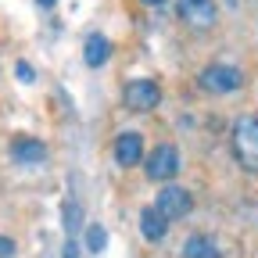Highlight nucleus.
<instances>
[{"mask_svg": "<svg viewBox=\"0 0 258 258\" xmlns=\"http://www.w3.org/2000/svg\"><path fill=\"white\" fill-rule=\"evenodd\" d=\"M233 154L240 169L258 172V115H240L233 122Z\"/></svg>", "mask_w": 258, "mask_h": 258, "instance_id": "obj_1", "label": "nucleus"}, {"mask_svg": "<svg viewBox=\"0 0 258 258\" xmlns=\"http://www.w3.org/2000/svg\"><path fill=\"white\" fill-rule=\"evenodd\" d=\"M154 208L165 215L169 222H176V219H186L190 215V208H194V194L186 190V186H176V183H165L158 190V198H154Z\"/></svg>", "mask_w": 258, "mask_h": 258, "instance_id": "obj_2", "label": "nucleus"}, {"mask_svg": "<svg viewBox=\"0 0 258 258\" xmlns=\"http://www.w3.org/2000/svg\"><path fill=\"white\" fill-rule=\"evenodd\" d=\"M122 101L129 111H154L161 104V86L154 79H133V83H125Z\"/></svg>", "mask_w": 258, "mask_h": 258, "instance_id": "obj_3", "label": "nucleus"}, {"mask_svg": "<svg viewBox=\"0 0 258 258\" xmlns=\"http://www.w3.org/2000/svg\"><path fill=\"white\" fill-rule=\"evenodd\" d=\"M198 79H201V86H205L208 93H233V90H240V83H244V76H240L237 64H222V61L208 64Z\"/></svg>", "mask_w": 258, "mask_h": 258, "instance_id": "obj_4", "label": "nucleus"}, {"mask_svg": "<svg viewBox=\"0 0 258 258\" xmlns=\"http://www.w3.org/2000/svg\"><path fill=\"white\" fill-rule=\"evenodd\" d=\"M144 169H147V176L158 179V183H172V176L179 172V151H176L172 144H158V147L151 151V158H144Z\"/></svg>", "mask_w": 258, "mask_h": 258, "instance_id": "obj_5", "label": "nucleus"}, {"mask_svg": "<svg viewBox=\"0 0 258 258\" xmlns=\"http://www.w3.org/2000/svg\"><path fill=\"white\" fill-rule=\"evenodd\" d=\"M176 11L190 29H212L219 18L215 0H176Z\"/></svg>", "mask_w": 258, "mask_h": 258, "instance_id": "obj_6", "label": "nucleus"}, {"mask_svg": "<svg viewBox=\"0 0 258 258\" xmlns=\"http://www.w3.org/2000/svg\"><path fill=\"white\" fill-rule=\"evenodd\" d=\"M11 158L18 165H40V161H47V144L36 140V137H15L11 140Z\"/></svg>", "mask_w": 258, "mask_h": 258, "instance_id": "obj_7", "label": "nucleus"}, {"mask_svg": "<svg viewBox=\"0 0 258 258\" xmlns=\"http://www.w3.org/2000/svg\"><path fill=\"white\" fill-rule=\"evenodd\" d=\"M115 161L122 169H133L137 161H144V140H140V133H122L115 140Z\"/></svg>", "mask_w": 258, "mask_h": 258, "instance_id": "obj_8", "label": "nucleus"}, {"mask_svg": "<svg viewBox=\"0 0 258 258\" xmlns=\"http://www.w3.org/2000/svg\"><path fill=\"white\" fill-rule=\"evenodd\" d=\"M140 233H144L147 240H165V233H169V219L161 215L158 208H144V212H140Z\"/></svg>", "mask_w": 258, "mask_h": 258, "instance_id": "obj_9", "label": "nucleus"}, {"mask_svg": "<svg viewBox=\"0 0 258 258\" xmlns=\"http://www.w3.org/2000/svg\"><path fill=\"white\" fill-rule=\"evenodd\" d=\"M183 258H222V247L212 237H205V233H194L183 244Z\"/></svg>", "mask_w": 258, "mask_h": 258, "instance_id": "obj_10", "label": "nucleus"}, {"mask_svg": "<svg viewBox=\"0 0 258 258\" xmlns=\"http://www.w3.org/2000/svg\"><path fill=\"white\" fill-rule=\"evenodd\" d=\"M83 57H86V64H90V69H101V64L111 57V43H108V36L93 32V36L83 43Z\"/></svg>", "mask_w": 258, "mask_h": 258, "instance_id": "obj_11", "label": "nucleus"}, {"mask_svg": "<svg viewBox=\"0 0 258 258\" xmlns=\"http://www.w3.org/2000/svg\"><path fill=\"white\" fill-rule=\"evenodd\" d=\"M86 247L93 254H101L108 247V230H104V226H90V230H86Z\"/></svg>", "mask_w": 258, "mask_h": 258, "instance_id": "obj_12", "label": "nucleus"}, {"mask_svg": "<svg viewBox=\"0 0 258 258\" xmlns=\"http://www.w3.org/2000/svg\"><path fill=\"white\" fill-rule=\"evenodd\" d=\"M79 208H76V201H64V226H69V233H76V222H79Z\"/></svg>", "mask_w": 258, "mask_h": 258, "instance_id": "obj_13", "label": "nucleus"}, {"mask_svg": "<svg viewBox=\"0 0 258 258\" xmlns=\"http://www.w3.org/2000/svg\"><path fill=\"white\" fill-rule=\"evenodd\" d=\"M15 76H18L22 83H32V79H36V72H32L29 61H18V64H15Z\"/></svg>", "mask_w": 258, "mask_h": 258, "instance_id": "obj_14", "label": "nucleus"}, {"mask_svg": "<svg viewBox=\"0 0 258 258\" xmlns=\"http://www.w3.org/2000/svg\"><path fill=\"white\" fill-rule=\"evenodd\" d=\"M0 258H15V240L11 237H0Z\"/></svg>", "mask_w": 258, "mask_h": 258, "instance_id": "obj_15", "label": "nucleus"}, {"mask_svg": "<svg viewBox=\"0 0 258 258\" xmlns=\"http://www.w3.org/2000/svg\"><path fill=\"white\" fill-rule=\"evenodd\" d=\"M64 258H76V240L69 237V244H64Z\"/></svg>", "mask_w": 258, "mask_h": 258, "instance_id": "obj_16", "label": "nucleus"}, {"mask_svg": "<svg viewBox=\"0 0 258 258\" xmlns=\"http://www.w3.org/2000/svg\"><path fill=\"white\" fill-rule=\"evenodd\" d=\"M140 4H151L154 8V4H165V0H140Z\"/></svg>", "mask_w": 258, "mask_h": 258, "instance_id": "obj_17", "label": "nucleus"}, {"mask_svg": "<svg viewBox=\"0 0 258 258\" xmlns=\"http://www.w3.org/2000/svg\"><path fill=\"white\" fill-rule=\"evenodd\" d=\"M40 4H43V8H54V4H57V0H40Z\"/></svg>", "mask_w": 258, "mask_h": 258, "instance_id": "obj_18", "label": "nucleus"}]
</instances>
